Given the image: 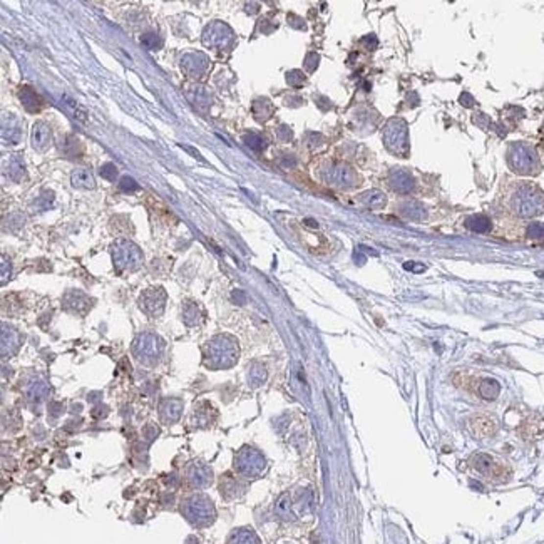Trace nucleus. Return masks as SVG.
Masks as SVG:
<instances>
[{
  "label": "nucleus",
  "mask_w": 544,
  "mask_h": 544,
  "mask_svg": "<svg viewBox=\"0 0 544 544\" xmlns=\"http://www.w3.org/2000/svg\"><path fill=\"white\" fill-rule=\"evenodd\" d=\"M113 257L116 265L119 268H124V270H136L141 265L142 260L139 248L131 241H126V239L116 243L113 248Z\"/></svg>",
  "instance_id": "obj_1"
},
{
  "label": "nucleus",
  "mask_w": 544,
  "mask_h": 544,
  "mask_svg": "<svg viewBox=\"0 0 544 544\" xmlns=\"http://www.w3.org/2000/svg\"><path fill=\"white\" fill-rule=\"evenodd\" d=\"M233 34L223 22H213L203 30V44L206 47H225L231 42Z\"/></svg>",
  "instance_id": "obj_2"
},
{
  "label": "nucleus",
  "mask_w": 544,
  "mask_h": 544,
  "mask_svg": "<svg viewBox=\"0 0 544 544\" xmlns=\"http://www.w3.org/2000/svg\"><path fill=\"white\" fill-rule=\"evenodd\" d=\"M181 67L189 77H201L210 67V59L203 52H191L181 57Z\"/></svg>",
  "instance_id": "obj_3"
},
{
  "label": "nucleus",
  "mask_w": 544,
  "mask_h": 544,
  "mask_svg": "<svg viewBox=\"0 0 544 544\" xmlns=\"http://www.w3.org/2000/svg\"><path fill=\"white\" fill-rule=\"evenodd\" d=\"M2 139L7 144H19L22 139V121L15 114H3Z\"/></svg>",
  "instance_id": "obj_4"
},
{
  "label": "nucleus",
  "mask_w": 544,
  "mask_h": 544,
  "mask_svg": "<svg viewBox=\"0 0 544 544\" xmlns=\"http://www.w3.org/2000/svg\"><path fill=\"white\" fill-rule=\"evenodd\" d=\"M30 142L32 147L39 153H44L50 147L52 144V133L50 127L46 122H35L32 126V134H30Z\"/></svg>",
  "instance_id": "obj_5"
},
{
  "label": "nucleus",
  "mask_w": 544,
  "mask_h": 544,
  "mask_svg": "<svg viewBox=\"0 0 544 544\" xmlns=\"http://www.w3.org/2000/svg\"><path fill=\"white\" fill-rule=\"evenodd\" d=\"M471 430L474 432L477 437H491L497 430V421L493 415L487 414H477L471 419Z\"/></svg>",
  "instance_id": "obj_6"
},
{
  "label": "nucleus",
  "mask_w": 544,
  "mask_h": 544,
  "mask_svg": "<svg viewBox=\"0 0 544 544\" xmlns=\"http://www.w3.org/2000/svg\"><path fill=\"white\" fill-rule=\"evenodd\" d=\"M19 99H21L22 106L25 107L29 113H39L44 107V99L35 93L34 89H30V87H27V86L21 87V91H19Z\"/></svg>",
  "instance_id": "obj_7"
},
{
  "label": "nucleus",
  "mask_w": 544,
  "mask_h": 544,
  "mask_svg": "<svg viewBox=\"0 0 544 544\" xmlns=\"http://www.w3.org/2000/svg\"><path fill=\"white\" fill-rule=\"evenodd\" d=\"M71 183H72V186L79 188V189H93L95 186L94 174L91 173L87 167H77V169L72 171Z\"/></svg>",
  "instance_id": "obj_8"
},
{
  "label": "nucleus",
  "mask_w": 544,
  "mask_h": 544,
  "mask_svg": "<svg viewBox=\"0 0 544 544\" xmlns=\"http://www.w3.org/2000/svg\"><path fill=\"white\" fill-rule=\"evenodd\" d=\"M473 462H474L475 469L482 474H491L493 471H496V467H497V464H496V461L489 454H475Z\"/></svg>",
  "instance_id": "obj_9"
},
{
  "label": "nucleus",
  "mask_w": 544,
  "mask_h": 544,
  "mask_svg": "<svg viewBox=\"0 0 544 544\" xmlns=\"http://www.w3.org/2000/svg\"><path fill=\"white\" fill-rule=\"evenodd\" d=\"M7 174H9L10 179H14V181H21L22 176H24V163L22 159L19 158V154L12 156L10 161H9V166H7Z\"/></svg>",
  "instance_id": "obj_10"
},
{
  "label": "nucleus",
  "mask_w": 544,
  "mask_h": 544,
  "mask_svg": "<svg viewBox=\"0 0 544 544\" xmlns=\"http://www.w3.org/2000/svg\"><path fill=\"white\" fill-rule=\"evenodd\" d=\"M141 44L151 50H158L163 46V41L158 34H144L141 37Z\"/></svg>",
  "instance_id": "obj_11"
},
{
  "label": "nucleus",
  "mask_w": 544,
  "mask_h": 544,
  "mask_svg": "<svg viewBox=\"0 0 544 544\" xmlns=\"http://www.w3.org/2000/svg\"><path fill=\"white\" fill-rule=\"evenodd\" d=\"M119 189L124 191V193H134V191L139 189V185L133 178L124 176V178H121V181H119Z\"/></svg>",
  "instance_id": "obj_12"
},
{
  "label": "nucleus",
  "mask_w": 544,
  "mask_h": 544,
  "mask_svg": "<svg viewBox=\"0 0 544 544\" xmlns=\"http://www.w3.org/2000/svg\"><path fill=\"white\" fill-rule=\"evenodd\" d=\"M99 173H101L102 178L107 179V181H116V176H118V167H116L113 163H106V165L101 166Z\"/></svg>",
  "instance_id": "obj_13"
},
{
  "label": "nucleus",
  "mask_w": 544,
  "mask_h": 544,
  "mask_svg": "<svg viewBox=\"0 0 544 544\" xmlns=\"http://www.w3.org/2000/svg\"><path fill=\"white\" fill-rule=\"evenodd\" d=\"M245 142L251 147V149H255V151H261L263 147H265V141H263V139L260 138L258 134H246L245 136Z\"/></svg>",
  "instance_id": "obj_14"
},
{
  "label": "nucleus",
  "mask_w": 544,
  "mask_h": 544,
  "mask_svg": "<svg viewBox=\"0 0 544 544\" xmlns=\"http://www.w3.org/2000/svg\"><path fill=\"white\" fill-rule=\"evenodd\" d=\"M52 203H54V194L46 193V194H42L41 198H37V201L34 203V206L37 208V210H41V211H46L52 206Z\"/></svg>",
  "instance_id": "obj_15"
},
{
  "label": "nucleus",
  "mask_w": 544,
  "mask_h": 544,
  "mask_svg": "<svg viewBox=\"0 0 544 544\" xmlns=\"http://www.w3.org/2000/svg\"><path fill=\"white\" fill-rule=\"evenodd\" d=\"M474 223H469V226L473 228L475 231H487L489 230V221H487L486 218H482V216H475L473 219Z\"/></svg>",
  "instance_id": "obj_16"
},
{
  "label": "nucleus",
  "mask_w": 544,
  "mask_h": 544,
  "mask_svg": "<svg viewBox=\"0 0 544 544\" xmlns=\"http://www.w3.org/2000/svg\"><path fill=\"white\" fill-rule=\"evenodd\" d=\"M183 147H185V149L188 151V153H191V154H193V158H196V159H199V161H205V159H203V158H201V154H199V153H198V151H194V149H193V147H189V146H183Z\"/></svg>",
  "instance_id": "obj_17"
}]
</instances>
